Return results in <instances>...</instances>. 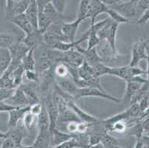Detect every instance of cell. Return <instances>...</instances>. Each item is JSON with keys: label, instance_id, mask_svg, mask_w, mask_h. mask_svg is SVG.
<instances>
[{"label": "cell", "instance_id": "cell-1", "mask_svg": "<svg viewBox=\"0 0 149 148\" xmlns=\"http://www.w3.org/2000/svg\"><path fill=\"white\" fill-rule=\"evenodd\" d=\"M149 44V37H139L131 46V58L129 65L135 67L143 59H147V47Z\"/></svg>", "mask_w": 149, "mask_h": 148}, {"label": "cell", "instance_id": "cell-2", "mask_svg": "<svg viewBox=\"0 0 149 148\" xmlns=\"http://www.w3.org/2000/svg\"><path fill=\"white\" fill-rule=\"evenodd\" d=\"M87 97L102 98V99H108L109 101L116 103H119L121 101L120 99L109 94L105 90H102L94 88H79V87H78V89H77L74 96H73V99H74V101H77L82 99V98Z\"/></svg>", "mask_w": 149, "mask_h": 148}, {"label": "cell", "instance_id": "cell-3", "mask_svg": "<svg viewBox=\"0 0 149 148\" xmlns=\"http://www.w3.org/2000/svg\"><path fill=\"white\" fill-rule=\"evenodd\" d=\"M34 148H51V130L49 124H40L33 144Z\"/></svg>", "mask_w": 149, "mask_h": 148}, {"label": "cell", "instance_id": "cell-4", "mask_svg": "<svg viewBox=\"0 0 149 148\" xmlns=\"http://www.w3.org/2000/svg\"><path fill=\"white\" fill-rule=\"evenodd\" d=\"M111 7L113 10L118 12L123 17L128 19V21L134 19L137 16L136 10V3L131 2L130 0L127 2H120V3L113 4Z\"/></svg>", "mask_w": 149, "mask_h": 148}, {"label": "cell", "instance_id": "cell-5", "mask_svg": "<svg viewBox=\"0 0 149 148\" xmlns=\"http://www.w3.org/2000/svg\"><path fill=\"white\" fill-rule=\"evenodd\" d=\"M64 62L70 67L79 68L85 62L84 57L80 52L76 48L72 49L67 52H62L59 62Z\"/></svg>", "mask_w": 149, "mask_h": 148}, {"label": "cell", "instance_id": "cell-6", "mask_svg": "<svg viewBox=\"0 0 149 148\" xmlns=\"http://www.w3.org/2000/svg\"><path fill=\"white\" fill-rule=\"evenodd\" d=\"M146 82H147V79H143L141 76L135 77L132 79L125 81L126 87H125V91L123 99L130 103L134 96L139 91L141 87L143 86V84L146 83Z\"/></svg>", "mask_w": 149, "mask_h": 148}, {"label": "cell", "instance_id": "cell-7", "mask_svg": "<svg viewBox=\"0 0 149 148\" xmlns=\"http://www.w3.org/2000/svg\"><path fill=\"white\" fill-rule=\"evenodd\" d=\"M108 6L105 5L100 0H91L87 15H86V19H90L91 23V24H93L96 22V19L102 13H106Z\"/></svg>", "mask_w": 149, "mask_h": 148}, {"label": "cell", "instance_id": "cell-8", "mask_svg": "<svg viewBox=\"0 0 149 148\" xmlns=\"http://www.w3.org/2000/svg\"><path fill=\"white\" fill-rule=\"evenodd\" d=\"M82 21L84 20L82 19L77 18L74 21L70 22H64L62 24V34L64 35L69 42H74L76 41V35Z\"/></svg>", "mask_w": 149, "mask_h": 148}, {"label": "cell", "instance_id": "cell-9", "mask_svg": "<svg viewBox=\"0 0 149 148\" xmlns=\"http://www.w3.org/2000/svg\"><path fill=\"white\" fill-rule=\"evenodd\" d=\"M10 22L13 23L14 25H16L17 28H19L25 33V35L28 34L33 31L36 30L34 29L25 13L13 16V18L10 20Z\"/></svg>", "mask_w": 149, "mask_h": 148}, {"label": "cell", "instance_id": "cell-10", "mask_svg": "<svg viewBox=\"0 0 149 148\" xmlns=\"http://www.w3.org/2000/svg\"><path fill=\"white\" fill-rule=\"evenodd\" d=\"M5 102L10 105L13 106L15 108H22V107H26V106L30 105L29 101L25 92L23 91L19 87L16 88L13 94L8 99H7Z\"/></svg>", "mask_w": 149, "mask_h": 148}, {"label": "cell", "instance_id": "cell-11", "mask_svg": "<svg viewBox=\"0 0 149 148\" xmlns=\"http://www.w3.org/2000/svg\"><path fill=\"white\" fill-rule=\"evenodd\" d=\"M21 40L30 49L36 48L44 43L43 33L39 30H34L28 34L25 35L24 37L22 38Z\"/></svg>", "mask_w": 149, "mask_h": 148}, {"label": "cell", "instance_id": "cell-12", "mask_svg": "<svg viewBox=\"0 0 149 148\" xmlns=\"http://www.w3.org/2000/svg\"><path fill=\"white\" fill-rule=\"evenodd\" d=\"M75 48L82 54L85 62L92 67L97 64L100 63V62H103L102 59L97 52V47L93 49H84L82 47H80V45H77Z\"/></svg>", "mask_w": 149, "mask_h": 148}, {"label": "cell", "instance_id": "cell-13", "mask_svg": "<svg viewBox=\"0 0 149 148\" xmlns=\"http://www.w3.org/2000/svg\"><path fill=\"white\" fill-rule=\"evenodd\" d=\"M30 110V105L26 107L17 108L8 112V126L9 128L17 127L19 122H22L25 114Z\"/></svg>", "mask_w": 149, "mask_h": 148}, {"label": "cell", "instance_id": "cell-14", "mask_svg": "<svg viewBox=\"0 0 149 148\" xmlns=\"http://www.w3.org/2000/svg\"><path fill=\"white\" fill-rule=\"evenodd\" d=\"M27 134H28V131L23 126V124L22 126L18 124L17 127L9 128V130L6 133V137L11 138L16 144L17 148H19L22 145V142L23 139L27 136Z\"/></svg>", "mask_w": 149, "mask_h": 148}, {"label": "cell", "instance_id": "cell-15", "mask_svg": "<svg viewBox=\"0 0 149 148\" xmlns=\"http://www.w3.org/2000/svg\"><path fill=\"white\" fill-rule=\"evenodd\" d=\"M74 137V134L64 132L59 130L58 128H54L51 130V147H55L68 141L70 140Z\"/></svg>", "mask_w": 149, "mask_h": 148}, {"label": "cell", "instance_id": "cell-16", "mask_svg": "<svg viewBox=\"0 0 149 148\" xmlns=\"http://www.w3.org/2000/svg\"><path fill=\"white\" fill-rule=\"evenodd\" d=\"M20 39L17 42L15 43L11 47L9 48L11 54L12 60L16 62H22L23 58L26 56L28 51L31 50L27 45L22 42Z\"/></svg>", "mask_w": 149, "mask_h": 148}, {"label": "cell", "instance_id": "cell-17", "mask_svg": "<svg viewBox=\"0 0 149 148\" xmlns=\"http://www.w3.org/2000/svg\"><path fill=\"white\" fill-rule=\"evenodd\" d=\"M45 105L49 118L50 130H51L54 128H56V123L59 117V110L53 99V96L52 98H50L49 99H48V100L45 102Z\"/></svg>", "mask_w": 149, "mask_h": 148}, {"label": "cell", "instance_id": "cell-18", "mask_svg": "<svg viewBox=\"0 0 149 148\" xmlns=\"http://www.w3.org/2000/svg\"><path fill=\"white\" fill-rule=\"evenodd\" d=\"M36 85L37 84L33 82H23L19 86V88L25 92L29 101L30 105L40 101V98L36 92Z\"/></svg>", "mask_w": 149, "mask_h": 148}, {"label": "cell", "instance_id": "cell-19", "mask_svg": "<svg viewBox=\"0 0 149 148\" xmlns=\"http://www.w3.org/2000/svg\"><path fill=\"white\" fill-rule=\"evenodd\" d=\"M119 24L114 22L112 21L111 26H110L109 31L108 32L106 38H105V41H106L111 48L112 49L113 52L117 56H120L119 54L117 48H116V35H117V31H118Z\"/></svg>", "mask_w": 149, "mask_h": 148}, {"label": "cell", "instance_id": "cell-20", "mask_svg": "<svg viewBox=\"0 0 149 148\" xmlns=\"http://www.w3.org/2000/svg\"><path fill=\"white\" fill-rule=\"evenodd\" d=\"M43 42L46 45L52 47L61 42H68V41L62 34L47 31L43 33Z\"/></svg>", "mask_w": 149, "mask_h": 148}, {"label": "cell", "instance_id": "cell-21", "mask_svg": "<svg viewBox=\"0 0 149 148\" xmlns=\"http://www.w3.org/2000/svg\"><path fill=\"white\" fill-rule=\"evenodd\" d=\"M72 122H81V120L79 119V117L77 116V114L72 110L68 108L59 114L57 123H56V127L59 125H62V124H65L67 123Z\"/></svg>", "mask_w": 149, "mask_h": 148}, {"label": "cell", "instance_id": "cell-22", "mask_svg": "<svg viewBox=\"0 0 149 148\" xmlns=\"http://www.w3.org/2000/svg\"><path fill=\"white\" fill-rule=\"evenodd\" d=\"M12 62L10 50L0 48V77L7 71Z\"/></svg>", "mask_w": 149, "mask_h": 148}, {"label": "cell", "instance_id": "cell-23", "mask_svg": "<svg viewBox=\"0 0 149 148\" xmlns=\"http://www.w3.org/2000/svg\"><path fill=\"white\" fill-rule=\"evenodd\" d=\"M42 12L51 19L53 24H62L64 22H65L64 15L60 14V13L54 8V6H53L51 3H50L48 5H47Z\"/></svg>", "mask_w": 149, "mask_h": 148}, {"label": "cell", "instance_id": "cell-24", "mask_svg": "<svg viewBox=\"0 0 149 148\" xmlns=\"http://www.w3.org/2000/svg\"><path fill=\"white\" fill-rule=\"evenodd\" d=\"M22 122L28 133H34L38 127V117L33 115L30 110L25 114Z\"/></svg>", "mask_w": 149, "mask_h": 148}, {"label": "cell", "instance_id": "cell-25", "mask_svg": "<svg viewBox=\"0 0 149 148\" xmlns=\"http://www.w3.org/2000/svg\"><path fill=\"white\" fill-rule=\"evenodd\" d=\"M25 13L28 16V19L31 21V24L33 26L34 29L38 30V15H39V10H38L36 0H31L28 9L25 11Z\"/></svg>", "mask_w": 149, "mask_h": 148}, {"label": "cell", "instance_id": "cell-26", "mask_svg": "<svg viewBox=\"0 0 149 148\" xmlns=\"http://www.w3.org/2000/svg\"><path fill=\"white\" fill-rule=\"evenodd\" d=\"M19 39L17 36L10 33L0 32V48L9 49Z\"/></svg>", "mask_w": 149, "mask_h": 148}, {"label": "cell", "instance_id": "cell-27", "mask_svg": "<svg viewBox=\"0 0 149 148\" xmlns=\"http://www.w3.org/2000/svg\"><path fill=\"white\" fill-rule=\"evenodd\" d=\"M129 65L127 66H122V67H110L109 75L116 76L123 79L125 81L130 80L129 74Z\"/></svg>", "mask_w": 149, "mask_h": 148}, {"label": "cell", "instance_id": "cell-28", "mask_svg": "<svg viewBox=\"0 0 149 148\" xmlns=\"http://www.w3.org/2000/svg\"><path fill=\"white\" fill-rule=\"evenodd\" d=\"M34 49H31L22 59V66L25 70H36V60H35Z\"/></svg>", "mask_w": 149, "mask_h": 148}, {"label": "cell", "instance_id": "cell-29", "mask_svg": "<svg viewBox=\"0 0 149 148\" xmlns=\"http://www.w3.org/2000/svg\"><path fill=\"white\" fill-rule=\"evenodd\" d=\"M126 133L129 135L134 136L136 138V140L141 139V138L144 135V130H143V127L141 124V122L139 119L132 125L129 126Z\"/></svg>", "mask_w": 149, "mask_h": 148}, {"label": "cell", "instance_id": "cell-30", "mask_svg": "<svg viewBox=\"0 0 149 148\" xmlns=\"http://www.w3.org/2000/svg\"><path fill=\"white\" fill-rule=\"evenodd\" d=\"M53 24L51 19L43 12H39L38 15V30L42 33L47 31L51 24Z\"/></svg>", "mask_w": 149, "mask_h": 148}, {"label": "cell", "instance_id": "cell-31", "mask_svg": "<svg viewBox=\"0 0 149 148\" xmlns=\"http://www.w3.org/2000/svg\"><path fill=\"white\" fill-rule=\"evenodd\" d=\"M125 111L126 112L130 119H140L143 115V112L139 108V104L138 102L131 104Z\"/></svg>", "mask_w": 149, "mask_h": 148}, {"label": "cell", "instance_id": "cell-32", "mask_svg": "<svg viewBox=\"0 0 149 148\" xmlns=\"http://www.w3.org/2000/svg\"><path fill=\"white\" fill-rule=\"evenodd\" d=\"M92 67H93L94 76L97 78L100 79V77L103 76L109 75V70L111 67L105 65L104 62H100Z\"/></svg>", "mask_w": 149, "mask_h": 148}, {"label": "cell", "instance_id": "cell-33", "mask_svg": "<svg viewBox=\"0 0 149 148\" xmlns=\"http://www.w3.org/2000/svg\"><path fill=\"white\" fill-rule=\"evenodd\" d=\"M106 13L108 15V17H109L112 21L117 23V24H119L129 22V21H128V19H126L125 18V17H123L121 14H120L118 12L116 11L115 10H113V8H111L109 6H108Z\"/></svg>", "mask_w": 149, "mask_h": 148}, {"label": "cell", "instance_id": "cell-34", "mask_svg": "<svg viewBox=\"0 0 149 148\" xmlns=\"http://www.w3.org/2000/svg\"><path fill=\"white\" fill-rule=\"evenodd\" d=\"M91 2V0H80L77 10V18L82 19L83 20L86 19L85 17L87 15Z\"/></svg>", "mask_w": 149, "mask_h": 148}, {"label": "cell", "instance_id": "cell-35", "mask_svg": "<svg viewBox=\"0 0 149 148\" xmlns=\"http://www.w3.org/2000/svg\"><path fill=\"white\" fill-rule=\"evenodd\" d=\"M101 143L105 147V148H113L120 145L118 140L112 135H109L108 133H105L104 134Z\"/></svg>", "mask_w": 149, "mask_h": 148}, {"label": "cell", "instance_id": "cell-36", "mask_svg": "<svg viewBox=\"0 0 149 148\" xmlns=\"http://www.w3.org/2000/svg\"><path fill=\"white\" fill-rule=\"evenodd\" d=\"M67 0H51V4L54 8L59 12L60 14L65 15V10L66 8Z\"/></svg>", "mask_w": 149, "mask_h": 148}, {"label": "cell", "instance_id": "cell-37", "mask_svg": "<svg viewBox=\"0 0 149 148\" xmlns=\"http://www.w3.org/2000/svg\"><path fill=\"white\" fill-rule=\"evenodd\" d=\"M15 90L12 88H0V101H5L13 94Z\"/></svg>", "mask_w": 149, "mask_h": 148}, {"label": "cell", "instance_id": "cell-38", "mask_svg": "<svg viewBox=\"0 0 149 148\" xmlns=\"http://www.w3.org/2000/svg\"><path fill=\"white\" fill-rule=\"evenodd\" d=\"M44 106V103H41L40 101V102L35 103L33 104H31V105H30V112L33 115L38 117L42 112Z\"/></svg>", "mask_w": 149, "mask_h": 148}, {"label": "cell", "instance_id": "cell-39", "mask_svg": "<svg viewBox=\"0 0 149 148\" xmlns=\"http://www.w3.org/2000/svg\"><path fill=\"white\" fill-rule=\"evenodd\" d=\"M149 8V0H139L136 3V10H137V15L139 16L143 14V12Z\"/></svg>", "mask_w": 149, "mask_h": 148}, {"label": "cell", "instance_id": "cell-40", "mask_svg": "<svg viewBox=\"0 0 149 148\" xmlns=\"http://www.w3.org/2000/svg\"><path fill=\"white\" fill-rule=\"evenodd\" d=\"M149 22V8H148L147 10H145L143 13V14L139 16L138 19L136 20V24L139 25H143V24H146Z\"/></svg>", "mask_w": 149, "mask_h": 148}, {"label": "cell", "instance_id": "cell-41", "mask_svg": "<svg viewBox=\"0 0 149 148\" xmlns=\"http://www.w3.org/2000/svg\"><path fill=\"white\" fill-rule=\"evenodd\" d=\"M139 119L144 130V135L149 133V116H143Z\"/></svg>", "mask_w": 149, "mask_h": 148}, {"label": "cell", "instance_id": "cell-42", "mask_svg": "<svg viewBox=\"0 0 149 148\" xmlns=\"http://www.w3.org/2000/svg\"><path fill=\"white\" fill-rule=\"evenodd\" d=\"M1 148H17V147L11 138L6 137L4 138Z\"/></svg>", "mask_w": 149, "mask_h": 148}, {"label": "cell", "instance_id": "cell-43", "mask_svg": "<svg viewBox=\"0 0 149 148\" xmlns=\"http://www.w3.org/2000/svg\"><path fill=\"white\" fill-rule=\"evenodd\" d=\"M17 108H15L13 106L10 105L5 101H0V113L2 112H10L13 110L16 109Z\"/></svg>", "mask_w": 149, "mask_h": 148}, {"label": "cell", "instance_id": "cell-44", "mask_svg": "<svg viewBox=\"0 0 149 148\" xmlns=\"http://www.w3.org/2000/svg\"><path fill=\"white\" fill-rule=\"evenodd\" d=\"M39 12H42L47 5L51 3V0H36Z\"/></svg>", "mask_w": 149, "mask_h": 148}, {"label": "cell", "instance_id": "cell-45", "mask_svg": "<svg viewBox=\"0 0 149 148\" xmlns=\"http://www.w3.org/2000/svg\"><path fill=\"white\" fill-rule=\"evenodd\" d=\"M140 140L143 143V146L146 147V148H149V135H143Z\"/></svg>", "mask_w": 149, "mask_h": 148}, {"label": "cell", "instance_id": "cell-46", "mask_svg": "<svg viewBox=\"0 0 149 148\" xmlns=\"http://www.w3.org/2000/svg\"><path fill=\"white\" fill-rule=\"evenodd\" d=\"M147 62H148V66H147V70H146V74H148L147 81L149 82V47H147Z\"/></svg>", "mask_w": 149, "mask_h": 148}, {"label": "cell", "instance_id": "cell-47", "mask_svg": "<svg viewBox=\"0 0 149 148\" xmlns=\"http://www.w3.org/2000/svg\"><path fill=\"white\" fill-rule=\"evenodd\" d=\"M100 1L107 6H111L114 4V0H100Z\"/></svg>", "mask_w": 149, "mask_h": 148}, {"label": "cell", "instance_id": "cell-48", "mask_svg": "<svg viewBox=\"0 0 149 148\" xmlns=\"http://www.w3.org/2000/svg\"><path fill=\"white\" fill-rule=\"evenodd\" d=\"M143 143H142L140 139H139V140H136V145H135L134 147V148H143Z\"/></svg>", "mask_w": 149, "mask_h": 148}, {"label": "cell", "instance_id": "cell-49", "mask_svg": "<svg viewBox=\"0 0 149 148\" xmlns=\"http://www.w3.org/2000/svg\"><path fill=\"white\" fill-rule=\"evenodd\" d=\"M89 148H105V147L103 145L102 143L98 144V145H92V146H90Z\"/></svg>", "mask_w": 149, "mask_h": 148}, {"label": "cell", "instance_id": "cell-50", "mask_svg": "<svg viewBox=\"0 0 149 148\" xmlns=\"http://www.w3.org/2000/svg\"><path fill=\"white\" fill-rule=\"evenodd\" d=\"M149 116V106L148 107L147 109L144 111V113H143V115H142L141 118L143 117V116Z\"/></svg>", "mask_w": 149, "mask_h": 148}, {"label": "cell", "instance_id": "cell-51", "mask_svg": "<svg viewBox=\"0 0 149 148\" xmlns=\"http://www.w3.org/2000/svg\"><path fill=\"white\" fill-rule=\"evenodd\" d=\"M127 1H128V0H114V4L120 3V2H127Z\"/></svg>", "mask_w": 149, "mask_h": 148}, {"label": "cell", "instance_id": "cell-52", "mask_svg": "<svg viewBox=\"0 0 149 148\" xmlns=\"http://www.w3.org/2000/svg\"><path fill=\"white\" fill-rule=\"evenodd\" d=\"M0 138H6V133H2L0 132Z\"/></svg>", "mask_w": 149, "mask_h": 148}, {"label": "cell", "instance_id": "cell-53", "mask_svg": "<svg viewBox=\"0 0 149 148\" xmlns=\"http://www.w3.org/2000/svg\"><path fill=\"white\" fill-rule=\"evenodd\" d=\"M19 148H34V147H33V145H31V146H23V145H22V146L19 147Z\"/></svg>", "mask_w": 149, "mask_h": 148}, {"label": "cell", "instance_id": "cell-54", "mask_svg": "<svg viewBox=\"0 0 149 148\" xmlns=\"http://www.w3.org/2000/svg\"><path fill=\"white\" fill-rule=\"evenodd\" d=\"M4 138H0V148L2 147V142H3Z\"/></svg>", "mask_w": 149, "mask_h": 148}, {"label": "cell", "instance_id": "cell-55", "mask_svg": "<svg viewBox=\"0 0 149 148\" xmlns=\"http://www.w3.org/2000/svg\"><path fill=\"white\" fill-rule=\"evenodd\" d=\"M130 1H131V2H136V3H137V2H139V0H130Z\"/></svg>", "mask_w": 149, "mask_h": 148}, {"label": "cell", "instance_id": "cell-56", "mask_svg": "<svg viewBox=\"0 0 149 148\" xmlns=\"http://www.w3.org/2000/svg\"><path fill=\"white\" fill-rule=\"evenodd\" d=\"M143 148H146V147H145V146H143Z\"/></svg>", "mask_w": 149, "mask_h": 148}]
</instances>
